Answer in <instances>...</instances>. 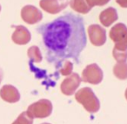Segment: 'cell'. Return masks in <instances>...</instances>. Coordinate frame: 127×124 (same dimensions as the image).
Here are the masks:
<instances>
[{
  "mask_svg": "<svg viewBox=\"0 0 127 124\" xmlns=\"http://www.w3.org/2000/svg\"><path fill=\"white\" fill-rule=\"evenodd\" d=\"M37 31L42 37L47 62L58 70L67 59L79 63V56L86 47L85 22L81 16L67 12L53 21L41 25Z\"/></svg>",
  "mask_w": 127,
  "mask_h": 124,
  "instance_id": "obj_1",
  "label": "cell"
},
{
  "mask_svg": "<svg viewBox=\"0 0 127 124\" xmlns=\"http://www.w3.org/2000/svg\"><path fill=\"white\" fill-rule=\"evenodd\" d=\"M75 99L81 103L84 108L90 113H96L100 108L99 100L97 99L92 89L89 87L79 89L75 94Z\"/></svg>",
  "mask_w": 127,
  "mask_h": 124,
  "instance_id": "obj_2",
  "label": "cell"
},
{
  "mask_svg": "<svg viewBox=\"0 0 127 124\" xmlns=\"http://www.w3.org/2000/svg\"><path fill=\"white\" fill-rule=\"evenodd\" d=\"M110 38L114 42V49L127 50V27L122 23L115 25L110 30Z\"/></svg>",
  "mask_w": 127,
  "mask_h": 124,
  "instance_id": "obj_3",
  "label": "cell"
},
{
  "mask_svg": "<svg viewBox=\"0 0 127 124\" xmlns=\"http://www.w3.org/2000/svg\"><path fill=\"white\" fill-rule=\"evenodd\" d=\"M52 112V103L47 99H41L32 103L27 108V113L32 118H46Z\"/></svg>",
  "mask_w": 127,
  "mask_h": 124,
  "instance_id": "obj_4",
  "label": "cell"
},
{
  "mask_svg": "<svg viewBox=\"0 0 127 124\" xmlns=\"http://www.w3.org/2000/svg\"><path fill=\"white\" fill-rule=\"evenodd\" d=\"M104 74L100 67L96 63H92L85 67L82 72L81 80L91 84H98L102 82Z\"/></svg>",
  "mask_w": 127,
  "mask_h": 124,
  "instance_id": "obj_5",
  "label": "cell"
},
{
  "mask_svg": "<svg viewBox=\"0 0 127 124\" xmlns=\"http://www.w3.org/2000/svg\"><path fill=\"white\" fill-rule=\"evenodd\" d=\"M81 81L82 80L78 74H71L62 82L61 86H60L61 92L65 96H71L76 92L78 88L79 87Z\"/></svg>",
  "mask_w": 127,
  "mask_h": 124,
  "instance_id": "obj_6",
  "label": "cell"
},
{
  "mask_svg": "<svg viewBox=\"0 0 127 124\" xmlns=\"http://www.w3.org/2000/svg\"><path fill=\"white\" fill-rule=\"evenodd\" d=\"M88 35L90 41L95 46H102L106 42V31L98 25H92L88 27Z\"/></svg>",
  "mask_w": 127,
  "mask_h": 124,
  "instance_id": "obj_7",
  "label": "cell"
},
{
  "mask_svg": "<svg viewBox=\"0 0 127 124\" xmlns=\"http://www.w3.org/2000/svg\"><path fill=\"white\" fill-rule=\"evenodd\" d=\"M69 4V0H40L39 5L44 11L57 14L64 10Z\"/></svg>",
  "mask_w": 127,
  "mask_h": 124,
  "instance_id": "obj_8",
  "label": "cell"
},
{
  "mask_svg": "<svg viewBox=\"0 0 127 124\" xmlns=\"http://www.w3.org/2000/svg\"><path fill=\"white\" fill-rule=\"evenodd\" d=\"M21 18L25 23L34 25L43 19V14L36 6L25 5L21 10Z\"/></svg>",
  "mask_w": 127,
  "mask_h": 124,
  "instance_id": "obj_9",
  "label": "cell"
},
{
  "mask_svg": "<svg viewBox=\"0 0 127 124\" xmlns=\"http://www.w3.org/2000/svg\"><path fill=\"white\" fill-rule=\"evenodd\" d=\"M0 96L4 101L9 103H15L20 100V94L17 88L12 85L6 84L0 89Z\"/></svg>",
  "mask_w": 127,
  "mask_h": 124,
  "instance_id": "obj_10",
  "label": "cell"
},
{
  "mask_svg": "<svg viewBox=\"0 0 127 124\" xmlns=\"http://www.w3.org/2000/svg\"><path fill=\"white\" fill-rule=\"evenodd\" d=\"M11 39L15 44L18 45H25L31 41L32 35L26 27L23 25H18L16 27L15 31L13 32Z\"/></svg>",
  "mask_w": 127,
  "mask_h": 124,
  "instance_id": "obj_11",
  "label": "cell"
},
{
  "mask_svg": "<svg viewBox=\"0 0 127 124\" xmlns=\"http://www.w3.org/2000/svg\"><path fill=\"white\" fill-rule=\"evenodd\" d=\"M118 13L117 10L113 7H109L104 10L99 15V20L100 23L104 27H109L112 25L114 22L118 20Z\"/></svg>",
  "mask_w": 127,
  "mask_h": 124,
  "instance_id": "obj_12",
  "label": "cell"
},
{
  "mask_svg": "<svg viewBox=\"0 0 127 124\" xmlns=\"http://www.w3.org/2000/svg\"><path fill=\"white\" fill-rule=\"evenodd\" d=\"M70 5L71 9L82 14H87L92 10V7L88 4L86 0H71Z\"/></svg>",
  "mask_w": 127,
  "mask_h": 124,
  "instance_id": "obj_13",
  "label": "cell"
},
{
  "mask_svg": "<svg viewBox=\"0 0 127 124\" xmlns=\"http://www.w3.org/2000/svg\"><path fill=\"white\" fill-rule=\"evenodd\" d=\"M113 73L117 78L120 80L127 79V63H117L113 68Z\"/></svg>",
  "mask_w": 127,
  "mask_h": 124,
  "instance_id": "obj_14",
  "label": "cell"
},
{
  "mask_svg": "<svg viewBox=\"0 0 127 124\" xmlns=\"http://www.w3.org/2000/svg\"><path fill=\"white\" fill-rule=\"evenodd\" d=\"M27 54H28L29 58L32 62H35V63H40L43 59L41 51L37 46L34 45L32 46L31 48H29L28 50H27Z\"/></svg>",
  "mask_w": 127,
  "mask_h": 124,
  "instance_id": "obj_15",
  "label": "cell"
},
{
  "mask_svg": "<svg viewBox=\"0 0 127 124\" xmlns=\"http://www.w3.org/2000/svg\"><path fill=\"white\" fill-rule=\"evenodd\" d=\"M33 119L34 118H32L27 113V111H25L20 114L18 118H17V120L12 124H33Z\"/></svg>",
  "mask_w": 127,
  "mask_h": 124,
  "instance_id": "obj_16",
  "label": "cell"
},
{
  "mask_svg": "<svg viewBox=\"0 0 127 124\" xmlns=\"http://www.w3.org/2000/svg\"><path fill=\"white\" fill-rule=\"evenodd\" d=\"M73 70V63L70 61H64L62 64L61 68L59 69V72L62 75H70L72 74Z\"/></svg>",
  "mask_w": 127,
  "mask_h": 124,
  "instance_id": "obj_17",
  "label": "cell"
},
{
  "mask_svg": "<svg viewBox=\"0 0 127 124\" xmlns=\"http://www.w3.org/2000/svg\"><path fill=\"white\" fill-rule=\"evenodd\" d=\"M112 55L118 63H125L127 61V50H118L113 49Z\"/></svg>",
  "mask_w": 127,
  "mask_h": 124,
  "instance_id": "obj_18",
  "label": "cell"
},
{
  "mask_svg": "<svg viewBox=\"0 0 127 124\" xmlns=\"http://www.w3.org/2000/svg\"><path fill=\"white\" fill-rule=\"evenodd\" d=\"M86 1H87V3H88V4L92 8L96 5L103 6L110 2V0H86Z\"/></svg>",
  "mask_w": 127,
  "mask_h": 124,
  "instance_id": "obj_19",
  "label": "cell"
},
{
  "mask_svg": "<svg viewBox=\"0 0 127 124\" xmlns=\"http://www.w3.org/2000/svg\"><path fill=\"white\" fill-rule=\"evenodd\" d=\"M116 2L122 8H127V0H116Z\"/></svg>",
  "mask_w": 127,
  "mask_h": 124,
  "instance_id": "obj_20",
  "label": "cell"
},
{
  "mask_svg": "<svg viewBox=\"0 0 127 124\" xmlns=\"http://www.w3.org/2000/svg\"><path fill=\"white\" fill-rule=\"evenodd\" d=\"M2 79H3V70L2 69L0 68V83L2 82Z\"/></svg>",
  "mask_w": 127,
  "mask_h": 124,
  "instance_id": "obj_21",
  "label": "cell"
},
{
  "mask_svg": "<svg viewBox=\"0 0 127 124\" xmlns=\"http://www.w3.org/2000/svg\"><path fill=\"white\" fill-rule=\"evenodd\" d=\"M125 98H126V100H127V89H126V90H125Z\"/></svg>",
  "mask_w": 127,
  "mask_h": 124,
  "instance_id": "obj_22",
  "label": "cell"
},
{
  "mask_svg": "<svg viewBox=\"0 0 127 124\" xmlns=\"http://www.w3.org/2000/svg\"><path fill=\"white\" fill-rule=\"evenodd\" d=\"M42 124H51V123H47V122H44V123H42Z\"/></svg>",
  "mask_w": 127,
  "mask_h": 124,
  "instance_id": "obj_23",
  "label": "cell"
},
{
  "mask_svg": "<svg viewBox=\"0 0 127 124\" xmlns=\"http://www.w3.org/2000/svg\"><path fill=\"white\" fill-rule=\"evenodd\" d=\"M0 11H1V5H0Z\"/></svg>",
  "mask_w": 127,
  "mask_h": 124,
  "instance_id": "obj_24",
  "label": "cell"
}]
</instances>
